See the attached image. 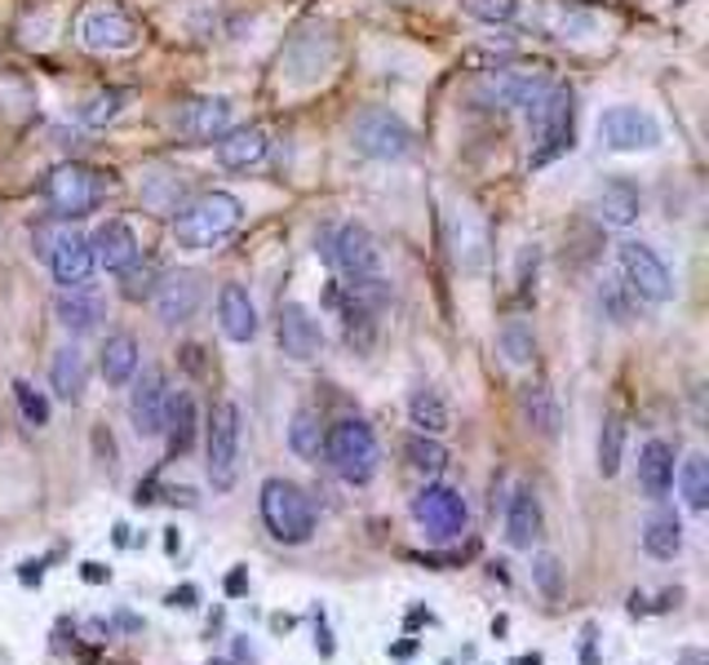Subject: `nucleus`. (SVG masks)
Masks as SVG:
<instances>
[{
    "label": "nucleus",
    "mask_w": 709,
    "mask_h": 665,
    "mask_svg": "<svg viewBox=\"0 0 709 665\" xmlns=\"http://www.w3.org/2000/svg\"><path fill=\"white\" fill-rule=\"evenodd\" d=\"M572 133H577V107H572V89L550 85L532 107H528V165H555L559 156L572 151Z\"/></svg>",
    "instance_id": "f257e3e1"
},
{
    "label": "nucleus",
    "mask_w": 709,
    "mask_h": 665,
    "mask_svg": "<svg viewBox=\"0 0 709 665\" xmlns=\"http://www.w3.org/2000/svg\"><path fill=\"white\" fill-rule=\"evenodd\" d=\"M258 506H262V524H267V533L276 537V542H284V546H307L311 537H316V502H311V493L302 488V484H293V479H267L262 484V497H258Z\"/></svg>",
    "instance_id": "f03ea898"
},
{
    "label": "nucleus",
    "mask_w": 709,
    "mask_h": 665,
    "mask_svg": "<svg viewBox=\"0 0 709 665\" xmlns=\"http://www.w3.org/2000/svg\"><path fill=\"white\" fill-rule=\"evenodd\" d=\"M240 218H244V205H240L231 191H209V196L191 200V205L173 218V236H178L182 249L200 254V249L222 245V240L240 227Z\"/></svg>",
    "instance_id": "7ed1b4c3"
},
{
    "label": "nucleus",
    "mask_w": 709,
    "mask_h": 665,
    "mask_svg": "<svg viewBox=\"0 0 709 665\" xmlns=\"http://www.w3.org/2000/svg\"><path fill=\"white\" fill-rule=\"evenodd\" d=\"M324 457L347 484H368L377 475V435L368 421L347 417L324 430Z\"/></svg>",
    "instance_id": "20e7f679"
},
{
    "label": "nucleus",
    "mask_w": 709,
    "mask_h": 665,
    "mask_svg": "<svg viewBox=\"0 0 709 665\" xmlns=\"http://www.w3.org/2000/svg\"><path fill=\"white\" fill-rule=\"evenodd\" d=\"M102 191H107V178L89 165H58L44 178V205L53 209V218H67V222L93 214Z\"/></svg>",
    "instance_id": "39448f33"
},
{
    "label": "nucleus",
    "mask_w": 709,
    "mask_h": 665,
    "mask_svg": "<svg viewBox=\"0 0 709 665\" xmlns=\"http://www.w3.org/2000/svg\"><path fill=\"white\" fill-rule=\"evenodd\" d=\"M204 448H209V484L218 493H231L236 479H240V408L231 399L213 404L209 413V435H204Z\"/></svg>",
    "instance_id": "423d86ee"
},
{
    "label": "nucleus",
    "mask_w": 709,
    "mask_h": 665,
    "mask_svg": "<svg viewBox=\"0 0 709 665\" xmlns=\"http://www.w3.org/2000/svg\"><path fill=\"white\" fill-rule=\"evenodd\" d=\"M351 142L354 151L368 156V160H403V156H412V129L386 107H368L363 116H354Z\"/></svg>",
    "instance_id": "0eeeda50"
},
{
    "label": "nucleus",
    "mask_w": 709,
    "mask_h": 665,
    "mask_svg": "<svg viewBox=\"0 0 709 665\" xmlns=\"http://www.w3.org/2000/svg\"><path fill=\"white\" fill-rule=\"evenodd\" d=\"M617 262H621V280H626V289L639 298V302H652V307H666L670 298H675V276H670V267L648 249V245H621V254H617Z\"/></svg>",
    "instance_id": "6e6552de"
},
{
    "label": "nucleus",
    "mask_w": 709,
    "mask_h": 665,
    "mask_svg": "<svg viewBox=\"0 0 709 665\" xmlns=\"http://www.w3.org/2000/svg\"><path fill=\"white\" fill-rule=\"evenodd\" d=\"M412 519L426 528L430 542H452V537L466 533L470 510H466V497H461L457 488H448V484H426V488L412 497Z\"/></svg>",
    "instance_id": "1a4fd4ad"
},
{
    "label": "nucleus",
    "mask_w": 709,
    "mask_h": 665,
    "mask_svg": "<svg viewBox=\"0 0 709 665\" xmlns=\"http://www.w3.org/2000/svg\"><path fill=\"white\" fill-rule=\"evenodd\" d=\"M599 138L612 151H652L661 142V125L643 107H608L599 116Z\"/></svg>",
    "instance_id": "9d476101"
},
{
    "label": "nucleus",
    "mask_w": 709,
    "mask_h": 665,
    "mask_svg": "<svg viewBox=\"0 0 709 665\" xmlns=\"http://www.w3.org/2000/svg\"><path fill=\"white\" fill-rule=\"evenodd\" d=\"M133 395H129V417L138 439H156L164 435V408H169V381L160 368H142V377L133 373Z\"/></svg>",
    "instance_id": "9b49d317"
},
{
    "label": "nucleus",
    "mask_w": 709,
    "mask_h": 665,
    "mask_svg": "<svg viewBox=\"0 0 709 665\" xmlns=\"http://www.w3.org/2000/svg\"><path fill=\"white\" fill-rule=\"evenodd\" d=\"M80 40L98 53H120V49L138 44V22L116 4H93L80 18Z\"/></svg>",
    "instance_id": "f8f14e48"
},
{
    "label": "nucleus",
    "mask_w": 709,
    "mask_h": 665,
    "mask_svg": "<svg viewBox=\"0 0 709 665\" xmlns=\"http://www.w3.org/2000/svg\"><path fill=\"white\" fill-rule=\"evenodd\" d=\"M329 262L351 280H372L377 276V267H381V254H377V240H372V231L368 227H359V222H347L342 231H338V240H333V249H329Z\"/></svg>",
    "instance_id": "ddd939ff"
},
{
    "label": "nucleus",
    "mask_w": 709,
    "mask_h": 665,
    "mask_svg": "<svg viewBox=\"0 0 709 665\" xmlns=\"http://www.w3.org/2000/svg\"><path fill=\"white\" fill-rule=\"evenodd\" d=\"M200 298H204V285L196 271H169L156 280L151 289V302H156V316L164 325H187L196 311H200Z\"/></svg>",
    "instance_id": "4468645a"
},
{
    "label": "nucleus",
    "mask_w": 709,
    "mask_h": 665,
    "mask_svg": "<svg viewBox=\"0 0 709 665\" xmlns=\"http://www.w3.org/2000/svg\"><path fill=\"white\" fill-rule=\"evenodd\" d=\"M44 258H49V271H53V280L62 289H80L98 271L93 267V249H89V240L80 231H62L53 240V249H44Z\"/></svg>",
    "instance_id": "2eb2a0df"
},
{
    "label": "nucleus",
    "mask_w": 709,
    "mask_h": 665,
    "mask_svg": "<svg viewBox=\"0 0 709 665\" xmlns=\"http://www.w3.org/2000/svg\"><path fill=\"white\" fill-rule=\"evenodd\" d=\"M173 129H178L182 138H191V142H218V138L231 129V102H227V98L187 102V107H178Z\"/></svg>",
    "instance_id": "dca6fc26"
},
{
    "label": "nucleus",
    "mask_w": 709,
    "mask_h": 665,
    "mask_svg": "<svg viewBox=\"0 0 709 665\" xmlns=\"http://www.w3.org/2000/svg\"><path fill=\"white\" fill-rule=\"evenodd\" d=\"M280 346L289 359H316L320 346H324V332H320V320L302 307V302H284L280 307Z\"/></svg>",
    "instance_id": "f3484780"
},
{
    "label": "nucleus",
    "mask_w": 709,
    "mask_h": 665,
    "mask_svg": "<svg viewBox=\"0 0 709 665\" xmlns=\"http://www.w3.org/2000/svg\"><path fill=\"white\" fill-rule=\"evenodd\" d=\"M550 89V76L541 67H523V71H497L483 80V93L497 102V107H532L541 93Z\"/></svg>",
    "instance_id": "a211bd4d"
},
{
    "label": "nucleus",
    "mask_w": 709,
    "mask_h": 665,
    "mask_svg": "<svg viewBox=\"0 0 709 665\" xmlns=\"http://www.w3.org/2000/svg\"><path fill=\"white\" fill-rule=\"evenodd\" d=\"M89 249H93V267H102V271H124V267H133L138 254H142L133 227H124V222H102V227L93 231Z\"/></svg>",
    "instance_id": "6ab92c4d"
},
{
    "label": "nucleus",
    "mask_w": 709,
    "mask_h": 665,
    "mask_svg": "<svg viewBox=\"0 0 709 665\" xmlns=\"http://www.w3.org/2000/svg\"><path fill=\"white\" fill-rule=\"evenodd\" d=\"M639 488L652 502H666L675 488V448L666 439H648L639 453Z\"/></svg>",
    "instance_id": "aec40b11"
},
{
    "label": "nucleus",
    "mask_w": 709,
    "mask_h": 665,
    "mask_svg": "<svg viewBox=\"0 0 709 665\" xmlns=\"http://www.w3.org/2000/svg\"><path fill=\"white\" fill-rule=\"evenodd\" d=\"M218 320H222V332L231 341H253L258 337V307L249 298L244 285H222L218 294Z\"/></svg>",
    "instance_id": "412c9836"
},
{
    "label": "nucleus",
    "mask_w": 709,
    "mask_h": 665,
    "mask_svg": "<svg viewBox=\"0 0 709 665\" xmlns=\"http://www.w3.org/2000/svg\"><path fill=\"white\" fill-rule=\"evenodd\" d=\"M537 537H541V502L532 488H515V497L506 506V542L515 550H532Z\"/></svg>",
    "instance_id": "4be33fe9"
},
{
    "label": "nucleus",
    "mask_w": 709,
    "mask_h": 665,
    "mask_svg": "<svg viewBox=\"0 0 709 665\" xmlns=\"http://www.w3.org/2000/svg\"><path fill=\"white\" fill-rule=\"evenodd\" d=\"M262 156H267V129H258V125H240V129H227L218 138L222 169H253Z\"/></svg>",
    "instance_id": "5701e85b"
},
{
    "label": "nucleus",
    "mask_w": 709,
    "mask_h": 665,
    "mask_svg": "<svg viewBox=\"0 0 709 665\" xmlns=\"http://www.w3.org/2000/svg\"><path fill=\"white\" fill-rule=\"evenodd\" d=\"M639 209H643V200H639V191L630 187V182H603L599 191H595V218L603 222V227H630L635 218H639Z\"/></svg>",
    "instance_id": "b1692460"
},
{
    "label": "nucleus",
    "mask_w": 709,
    "mask_h": 665,
    "mask_svg": "<svg viewBox=\"0 0 709 665\" xmlns=\"http://www.w3.org/2000/svg\"><path fill=\"white\" fill-rule=\"evenodd\" d=\"M643 550L652 559H675L683 550V519L675 506H657L643 524Z\"/></svg>",
    "instance_id": "393cba45"
},
{
    "label": "nucleus",
    "mask_w": 709,
    "mask_h": 665,
    "mask_svg": "<svg viewBox=\"0 0 709 665\" xmlns=\"http://www.w3.org/2000/svg\"><path fill=\"white\" fill-rule=\"evenodd\" d=\"M49 386H53V395H58V399H67V404H76V399L84 395V386H89V368H84V355H80L76 346L53 350Z\"/></svg>",
    "instance_id": "a878e982"
},
{
    "label": "nucleus",
    "mask_w": 709,
    "mask_h": 665,
    "mask_svg": "<svg viewBox=\"0 0 709 665\" xmlns=\"http://www.w3.org/2000/svg\"><path fill=\"white\" fill-rule=\"evenodd\" d=\"M138 359H142V350H138V337L133 332H116V337H107V346H102V377H107V386H124L133 373H138Z\"/></svg>",
    "instance_id": "bb28decb"
},
{
    "label": "nucleus",
    "mask_w": 709,
    "mask_h": 665,
    "mask_svg": "<svg viewBox=\"0 0 709 665\" xmlns=\"http://www.w3.org/2000/svg\"><path fill=\"white\" fill-rule=\"evenodd\" d=\"M164 435H169V453L182 457L196 439V404L187 390H169V408H164Z\"/></svg>",
    "instance_id": "cd10ccee"
},
{
    "label": "nucleus",
    "mask_w": 709,
    "mask_h": 665,
    "mask_svg": "<svg viewBox=\"0 0 709 665\" xmlns=\"http://www.w3.org/2000/svg\"><path fill=\"white\" fill-rule=\"evenodd\" d=\"M408 417H412L417 435H443V430H448V404H443V395H439V390H430V386L412 390V399H408Z\"/></svg>",
    "instance_id": "c85d7f7f"
},
{
    "label": "nucleus",
    "mask_w": 709,
    "mask_h": 665,
    "mask_svg": "<svg viewBox=\"0 0 709 665\" xmlns=\"http://www.w3.org/2000/svg\"><path fill=\"white\" fill-rule=\"evenodd\" d=\"M98 320H102V302H98V298L76 294V289L58 298V325L67 332H76V337H80V332H93Z\"/></svg>",
    "instance_id": "c756f323"
},
{
    "label": "nucleus",
    "mask_w": 709,
    "mask_h": 665,
    "mask_svg": "<svg viewBox=\"0 0 709 665\" xmlns=\"http://www.w3.org/2000/svg\"><path fill=\"white\" fill-rule=\"evenodd\" d=\"M289 448H293L302 461H320V453H324V426H320V417H316L311 408H302V413L293 417V426H289Z\"/></svg>",
    "instance_id": "7c9ffc66"
},
{
    "label": "nucleus",
    "mask_w": 709,
    "mask_h": 665,
    "mask_svg": "<svg viewBox=\"0 0 709 665\" xmlns=\"http://www.w3.org/2000/svg\"><path fill=\"white\" fill-rule=\"evenodd\" d=\"M679 488H683V502L692 510H706L709 506V461L706 453H688V461L679 466Z\"/></svg>",
    "instance_id": "2f4dec72"
},
{
    "label": "nucleus",
    "mask_w": 709,
    "mask_h": 665,
    "mask_svg": "<svg viewBox=\"0 0 709 665\" xmlns=\"http://www.w3.org/2000/svg\"><path fill=\"white\" fill-rule=\"evenodd\" d=\"M403 457H408V466H412L417 475H439V470L448 466V448H443L435 435H412V439L403 444Z\"/></svg>",
    "instance_id": "473e14b6"
},
{
    "label": "nucleus",
    "mask_w": 709,
    "mask_h": 665,
    "mask_svg": "<svg viewBox=\"0 0 709 665\" xmlns=\"http://www.w3.org/2000/svg\"><path fill=\"white\" fill-rule=\"evenodd\" d=\"M621 453H626V421L603 417V430H599V475L603 479H612L621 470Z\"/></svg>",
    "instance_id": "72a5a7b5"
},
{
    "label": "nucleus",
    "mask_w": 709,
    "mask_h": 665,
    "mask_svg": "<svg viewBox=\"0 0 709 665\" xmlns=\"http://www.w3.org/2000/svg\"><path fill=\"white\" fill-rule=\"evenodd\" d=\"M635 302H639V298L626 289V280H603V289H599V307L608 311V320H612V325H630Z\"/></svg>",
    "instance_id": "f704fd0d"
},
{
    "label": "nucleus",
    "mask_w": 709,
    "mask_h": 665,
    "mask_svg": "<svg viewBox=\"0 0 709 665\" xmlns=\"http://www.w3.org/2000/svg\"><path fill=\"white\" fill-rule=\"evenodd\" d=\"M501 350H506V359H510V364H532V355H537V337H532V329H528L523 320H510V325L501 329Z\"/></svg>",
    "instance_id": "c9c22d12"
},
{
    "label": "nucleus",
    "mask_w": 709,
    "mask_h": 665,
    "mask_svg": "<svg viewBox=\"0 0 709 665\" xmlns=\"http://www.w3.org/2000/svg\"><path fill=\"white\" fill-rule=\"evenodd\" d=\"M13 399H18V408H22V421H27V426H36V430H40V426H49V399H44L31 381H22V377H18V381H13Z\"/></svg>",
    "instance_id": "e433bc0d"
},
{
    "label": "nucleus",
    "mask_w": 709,
    "mask_h": 665,
    "mask_svg": "<svg viewBox=\"0 0 709 665\" xmlns=\"http://www.w3.org/2000/svg\"><path fill=\"white\" fill-rule=\"evenodd\" d=\"M532 582H537L541 595L559 599V590H563V568H559V559H555V555H537V559H532Z\"/></svg>",
    "instance_id": "4c0bfd02"
},
{
    "label": "nucleus",
    "mask_w": 709,
    "mask_h": 665,
    "mask_svg": "<svg viewBox=\"0 0 709 665\" xmlns=\"http://www.w3.org/2000/svg\"><path fill=\"white\" fill-rule=\"evenodd\" d=\"M528 413H532V426H537L541 435H555V430H559L555 404H550V395H546L541 386H532V390H528Z\"/></svg>",
    "instance_id": "58836bf2"
},
{
    "label": "nucleus",
    "mask_w": 709,
    "mask_h": 665,
    "mask_svg": "<svg viewBox=\"0 0 709 665\" xmlns=\"http://www.w3.org/2000/svg\"><path fill=\"white\" fill-rule=\"evenodd\" d=\"M466 13L479 22H510L519 13V0H466Z\"/></svg>",
    "instance_id": "ea45409f"
},
{
    "label": "nucleus",
    "mask_w": 709,
    "mask_h": 665,
    "mask_svg": "<svg viewBox=\"0 0 709 665\" xmlns=\"http://www.w3.org/2000/svg\"><path fill=\"white\" fill-rule=\"evenodd\" d=\"M116 107H120V93H107V98L93 102V111H84V120H89V125H102V120L116 116Z\"/></svg>",
    "instance_id": "a19ab883"
},
{
    "label": "nucleus",
    "mask_w": 709,
    "mask_h": 665,
    "mask_svg": "<svg viewBox=\"0 0 709 665\" xmlns=\"http://www.w3.org/2000/svg\"><path fill=\"white\" fill-rule=\"evenodd\" d=\"M244 590H249V568H244V564H236V568L227 573V595H231V599H240Z\"/></svg>",
    "instance_id": "79ce46f5"
},
{
    "label": "nucleus",
    "mask_w": 709,
    "mask_h": 665,
    "mask_svg": "<svg viewBox=\"0 0 709 665\" xmlns=\"http://www.w3.org/2000/svg\"><path fill=\"white\" fill-rule=\"evenodd\" d=\"M196 604H200V590H196V586H178V590H169V608H182V613H187V608H196Z\"/></svg>",
    "instance_id": "37998d69"
},
{
    "label": "nucleus",
    "mask_w": 709,
    "mask_h": 665,
    "mask_svg": "<svg viewBox=\"0 0 709 665\" xmlns=\"http://www.w3.org/2000/svg\"><path fill=\"white\" fill-rule=\"evenodd\" d=\"M80 577H84V582H89V586H102V582H107V577H111V573H107V568H102V564H80Z\"/></svg>",
    "instance_id": "c03bdc74"
},
{
    "label": "nucleus",
    "mask_w": 709,
    "mask_h": 665,
    "mask_svg": "<svg viewBox=\"0 0 709 665\" xmlns=\"http://www.w3.org/2000/svg\"><path fill=\"white\" fill-rule=\"evenodd\" d=\"M40 577H44L40 564H22V568H18V582H22V586H40Z\"/></svg>",
    "instance_id": "a18cd8bd"
},
{
    "label": "nucleus",
    "mask_w": 709,
    "mask_h": 665,
    "mask_svg": "<svg viewBox=\"0 0 709 665\" xmlns=\"http://www.w3.org/2000/svg\"><path fill=\"white\" fill-rule=\"evenodd\" d=\"M316 648H320V657H333V639H329V631H324V626L316 631Z\"/></svg>",
    "instance_id": "49530a36"
},
{
    "label": "nucleus",
    "mask_w": 709,
    "mask_h": 665,
    "mask_svg": "<svg viewBox=\"0 0 709 665\" xmlns=\"http://www.w3.org/2000/svg\"><path fill=\"white\" fill-rule=\"evenodd\" d=\"M417 653V639H399V644H390V657H412Z\"/></svg>",
    "instance_id": "de8ad7c7"
},
{
    "label": "nucleus",
    "mask_w": 709,
    "mask_h": 665,
    "mask_svg": "<svg viewBox=\"0 0 709 665\" xmlns=\"http://www.w3.org/2000/svg\"><path fill=\"white\" fill-rule=\"evenodd\" d=\"M581 662L595 665V626H586V648H581Z\"/></svg>",
    "instance_id": "09e8293b"
},
{
    "label": "nucleus",
    "mask_w": 709,
    "mask_h": 665,
    "mask_svg": "<svg viewBox=\"0 0 709 665\" xmlns=\"http://www.w3.org/2000/svg\"><path fill=\"white\" fill-rule=\"evenodd\" d=\"M178 546H182V537H178V528H169V537H164V550H169V555H178Z\"/></svg>",
    "instance_id": "8fccbe9b"
},
{
    "label": "nucleus",
    "mask_w": 709,
    "mask_h": 665,
    "mask_svg": "<svg viewBox=\"0 0 709 665\" xmlns=\"http://www.w3.org/2000/svg\"><path fill=\"white\" fill-rule=\"evenodd\" d=\"M510 665H541V653H523V657H515Z\"/></svg>",
    "instance_id": "3c124183"
},
{
    "label": "nucleus",
    "mask_w": 709,
    "mask_h": 665,
    "mask_svg": "<svg viewBox=\"0 0 709 665\" xmlns=\"http://www.w3.org/2000/svg\"><path fill=\"white\" fill-rule=\"evenodd\" d=\"M209 665H236V662H222V657H213V662H209Z\"/></svg>",
    "instance_id": "603ef678"
}]
</instances>
